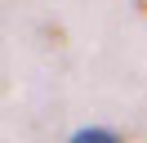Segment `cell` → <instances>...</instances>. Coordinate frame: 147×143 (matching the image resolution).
I'll use <instances>...</instances> for the list:
<instances>
[{"mask_svg": "<svg viewBox=\"0 0 147 143\" xmlns=\"http://www.w3.org/2000/svg\"><path fill=\"white\" fill-rule=\"evenodd\" d=\"M71 143H120V139H116L111 130H80Z\"/></svg>", "mask_w": 147, "mask_h": 143, "instance_id": "6da1fadb", "label": "cell"}]
</instances>
